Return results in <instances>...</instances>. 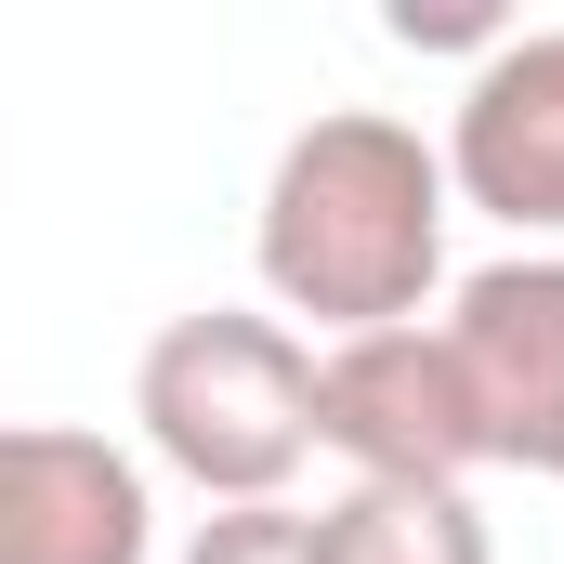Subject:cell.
Returning a JSON list of instances; mask_svg holds the SVG:
<instances>
[{"mask_svg": "<svg viewBox=\"0 0 564 564\" xmlns=\"http://www.w3.org/2000/svg\"><path fill=\"white\" fill-rule=\"evenodd\" d=\"M184 564H315V512H289V499H250V512H210Z\"/></svg>", "mask_w": 564, "mask_h": 564, "instance_id": "8", "label": "cell"}, {"mask_svg": "<svg viewBox=\"0 0 564 564\" xmlns=\"http://www.w3.org/2000/svg\"><path fill=\"white\" fill-rule=\"evenodd\" d=\"M158 499L144 459L66 421H0V564H144Z\"/></svg>", "mask_w": 564, "mask_h": 564, "instance_id": "6", "label": "cell"}, {"mask_svg": "<svg viewBox=\"0 0 564 564\" xmlns=\"http://www.w3.org/2000/svg\"><path fill=\"white\" fill-rule=\"evenodd\" d=\"M315 564H499L459 486H341L315 512Z\"/></svg>", "mask_w": 564, "mask_h": 564, "instance_id": "7", "label": "cell"}, {"mask_svg": "<svg viewBox=\"0 0 564 564\" xmlns=\"http://www.w3.org/2000/svg\"><path fill=\"white\" fill-rule=\"evenodd\" d=\"M132 421L197 499H224V512L289 499V473L315 459V355L276 315H237V302L171 315L132 368Z\"/></svg>", "mask_w": 564, "mask_h": 564, "instance_id": "2", "label": "cell"}, {"mask_svg": "<svg viewBox=\"0 0 564 564\" xmlns=\"http://www.w3.org/2000/svg\"><path fill=\"white\" fill-rule=\"evenodd\" d=\"M446 355H459V394H473L486 459L564 486V250H525V263L459 276Z\"/></svg>", "mask_w": 564, "mask_h": 564, "instance_id": "4", "label": "cell"}, {"mask_svg": "<svg viewBox=\"0 0 564 564\" xmlns=\"http://www.w3.org/2000/svg\"><path fill=\"white\" fill-rule=\"evenodd\" d=\"M446 197L499 210L512 237H564V26H512L446 119Z\"/></svg>", "mask_w": 564, "mask_h": 564, "instance_id": "5", "label": "cell"}, {"mask_svg": "<svg viewBox=\"0 0 564 564\" xmlns=\"http://www.w3.org/2000/svg\"><path fill=\"white\" fill-rule=\"evenodd\" d=\"M315 446L355 459V486H459V473H486V433H473L446 328L328 341L315 355Z\"/></svg>", "mask_w": 564, "mask_h": 564, "instance_id": "3", "label": "cell"}, {"mask_svg": "<svg viewBox=\"0 0 564 564\" xmlns=\"http://www.w3.org/2000/svg\"><path fill=\"white\" fill-rule=\"evenodd\" d=\"M250 250H263V289L289 315H315L328 341L421 328L433 276H446V158L381 106H328L276 144Z\"/></svg>", "mask_w": 564, "mask_h": 564, "instance_id": "1", "label": "cell"}]
</instances>
